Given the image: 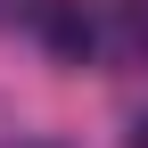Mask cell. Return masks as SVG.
Returning a JSON list of instances; mask_svg holds the SVG:
<instances>
[{
    "label": "cell",
    "mask_w": 148,
    "mask_h": 148,
    "mask_svg": "<svg viewBox=\"0 0 148 148\" xmlns=\"http://www.w3.org/2000/svg\"><path fill=\"white\" fill-rule=\"evenodd\" d=\"M33 25H41L49 58H66V66H82V58H90V41H99V25H90L82 0H41V8H33Z\"/></svg>",
    "instance_id": "cell-1"
},
{
    "label": "cell",
    "mask_w": 148,
    "mask_h": 148,
    "mask_svg": "<svg viewBox=\"0 0 148 148\" xmlns=\"http://www.w3.org/2000/svg\"><path fill=\"white\" fill-rule=\"evenodd\" d=\"M123 41L148 58V0H123Z\"/></svg>",
    "instance_id": "cell-2"
},
{
    "label": "cell",
    "mask_w": 148,
    "mask_h": 148,
    "mask_svg": "<svg viewBox=\"0 0 148 148\" xmlns=\"http://www.w3.org/2000/svg\"><path fill=\"white\" fill-rule=\"evenodd\" d=\"M132 148H148V123H132Z\"/></svg>",
    "instance_id": "cell-3"
}]
</instances>
